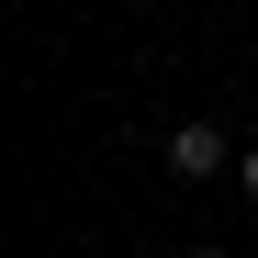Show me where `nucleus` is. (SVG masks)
Returning a JSON list of instances; mask_svg holds the SVG:
<instances>
[{
  "label": "nucleus",
  "mask_w": 258,
  "mask_h": 258,
  "mask_svg": "<svg viewBox=\"0 0 258 258\" xmlns=\"http://www.w3.org/2000/svg\"><path fill=\"white\" fill-rule=\"evenodd\" d=\"M191 258H225V247H191Z\"/></svg>",
  "instance_id": "3"
},
{
  "label": "nucleus",
  "mask_w": 258,
  "mask_h": 258,
  "mask_svg": "<svg viewBox=\"0 0 258 258\" xmlns=\"http://www.w3.org/2000/svg\"><path fill=\"white\" fill-rule=\"evenodd\" d=\"M225 135H213V123H180V135H168V180H225Z\"/></svg>",
  "instance_id": "1"
},
{
  "label": "nucleus",
  "mask_w": 258,
  "mask_h": 258,
  "mask_svg": "<svg viewBox=\"0 0 258 258\" xmlns=\"http://www.w3.org/2000/svg\"><path fill=\"white\" fill-rule=\"evenodd\" d=\"M247 202H258V146H247Z\"/></svg>",
  "instance_id": "2"
}]
</instances>
